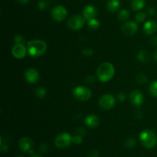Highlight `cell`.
I'll return each mask as SVG.
<instances>
[{"label":"cell","mask_w":157,"mask_h":157,"mask_svg":"<svg viewBox=\"0 0 157 157\" xmlns=\"http://www.w3.org/2000/svg\"><path fill=\"white\" fill-rule=\"evenodd\" d=\"M28 53L30 56L37 58L44 55L47 51V44L40 39H34L27 43Z\"/></svg>","instance_id":"6da1fadb"},{"label":"cell","mask_w":157,"mask_h":157,"mask_svg":"<svg viewBox=\"0 0 157 157\" xmlns=\"http://www.w3.org/2000/svg\"><path fill=\"white\" fill-rule=\"evenodd\" d=\"M115 68L110 62H104L98 67L97 76L101 82H108L114 76Z\"/></svg>","instance_id":"7a4b0ae2"},{"label":"cell","mask_w":157,"mask_h":157,"mask_svg":"<svg viewBox=\"0 0 157 157\" xmlns=\"http://www.w3.org/2000/svg\"><path fill=\"white\" fill-rule=\"evenodd\" d=\"M140 140L145 148H154L157 144V136L156 133L151 130H143L140 134Z\"/></svg>","instance_id":"3957f363"},{"label":"cell","mask_w":157,"mask_h":157,"mask_svg":"<svg viewBox=\"0 0 157 157\" xmlns=\"http://www.w3.org/2000/svg\"><path fill=\"white\" fill-rule=\"evenodd\" d=\"M73 95L76 99L81 101H88L92 96L91 90L84 86H78L73 90Z\"/></svg>","instance_id":"277c9868"},{"label":"cell","mask_w":157,"mask_h":157,"mask_svg":"<svg viewBox=\"0 0 157 157\" xmlns=\"http://www.w3.org/2000/svg\"><path fill=\"white\" fill-rule=\"evenodd\" d=\"M73 143V137L67 133H63L58 135L55 140L56 147L59 149H64L68 147Z\"/></svg>","instance_id":"5b68a950"},{"label":"cell","mask_w":157,"mask_h":157,"mask_svg":"<svg viewBox=\"0 0 157 157\" xmlns=\"http://www.w3.org/2000/svg\"><path fill=\"white\" fill-rule=\"evenodd\" d=\"M85 24V18L80 15H75L70 17L67 21V26L72 30H79L84 27Z\"/></svg>","instance_id":"8992f818"},{"label":"cell","mask_w":157,"mask_h":157,"mask_svg":"<svg viewBox=\"0 0 157 157\" xmlns=\"http://www.w3.org/2000/svg\"><path fill=\"white\" fill-rule=\"evenodd\" d=\"M116 104V99L112 94H104L100 98L99 104L101 108L108 110L113 108Z\"/></svg>","instance_id":"52a82bcc"},{"label":"cell","mask_w":157,"mask_h":157,"mask_svg":"<svg viewBox=\"0 0 157 157\" xmlns=\"http://www.w3.org/2000/svg\"><path fill=\"white\" fill-rule=\"evenodd\" d=\"M67 15V11L66 8L62 6H57L52 11V17L57 21H61L66 18Z\"/></svg>","instance_id":"ba28073f"},{"label":"cell","mask_w":157,"mask_h":157,"mask_svg":"<svg viewBox=\"0 0 157 157\" xmlns=\"http://www.w3.org/2000/svg\"><path fill=\"white\" fill-rule=\"evenodd\" d=\"M121 30H122L123 33L127 36H133L137 32L138 24L136 21H127L123 25Z\"/></svg>","instance_id":"9c48e42d"},{"label":"cell","mask_w":157,"mask_h":157,"mask_svg":"<svg viewBox=\"0 0 157 157\" xmlns=\"http://www.w3.org/2000/svg\"><path fill=\"white\" fill-rule=\"evenodd\" d=\"M28 48L22 44H15L12 48V54L17 59H22L25 57Z\"/></svg>","instance_id":"30bf717a"},{"label":"cell","mask_w":157,"mask_h":157,"mask_svg":"<svg viewBox=\"0 0 157 157\" xmlns=\"http://www.w3.org/2000/svg\"><path fill=\"white\" fill-rule=\"evenodd\" d=\"M18 147L21 151L23 153H33V142L32 140L29 137L21 138L18 143Z\"/></svg>","instance_id":"8fae6325"},{"label":"cell","mask_w":157,"mask_h":157,"mask_svg":"<svg viewBox=\"0 0 157 157\" xmlns=\"http://www.w3.org/2000/svg\"><path fill=\"white\" fill-rule=\"evenodd\" d=\"M39 73L34 68H29L25 72V78L29 84H35L39 80Z\"/></svg>","instance_id":"7c38bea8"},{"label":"cell","mask_w":157,"mask_h":157,"mask_svg":"<svg viewBox=\"0 0 157 157\" xmlns=\"http://www.w3.org/2000/svg\"><path fill=\"white\" fill-rule=\"evenodd\" d=\"M130 99L132 104L134 106H136V107H139V106L142 105L143 103H144V94H143L140 90H133V91L130 94Z\"/></svg>","instance_id":"4fadbf2b"},{"label":"cell","mask_w":157,"mask_h":157,"mask_svg":"<svg viewBox=\"0 0 157 157\" xmlns=\"http://www.w3.org/2000/svg\"><path fill=\"white\" fill-rule=\"evenodd\" d=\"M98 11L97 9L92 5H88L85 6L83 10V16L86 20H90L94 18L97 16Z\"/></svg>","instance_id":"5bb4252c"},{"label":"cell","mask_w":157,"mask_h":157,"mask_svg":"<svg viewBox=\"0 0 157 157\" xmlns=\"http://www.w3.org/2000/svg\"><path fill=\"white\" fill-rule=\"evenodd\" d=\"M144 31L148 35H154L157 31V22L154 20L146 21L144 25Z\"/></svg>","instance_id":"9a60e30c"},{"label":"cell","mask_w":157,"mask_h":157,"mask_svg":"<svg viewBox=\"0 0 157 157\" xmlns=\"http://www.w3.org/2000/svg\"><path fill=\"white\" fill-rule=\"evenodd\" d=\"M84 124L90 128H96L100 124V118L95 114H90L84 119Z\"/></svg>","instance_id":"2e32d148"},{"label":"cell","mask_w":157,"mask_h":157,"mask_svg":"<svg viewBox=\"0 0 157 157\" xmlns=\"http://www.w3.org/2000/svg\"><path fill=\"white\" fill-rule=\"evenodd\" d=\"M107 9L110 12H115L121 7V1L120 0H109L107 4Z\"/></svg>","instance_id":"e0dca14e"},{"label":"cell","mask_w":157,"mask_h":157,"mask_svg":"<svg viewBox=\"0 0 157 157\" xmlns=\"http://www.w3.org/2000/svg\"><path fill=\"white\" fill-rule=\"evenodd\" d=\"M145 6V0H132L131 7L133 11H140L144 9Z\"/></svg>","instance_id":"ac0fdd59"},{"label":"cell","mask_w":157,"mask_h":157,"mask_svg":"<svg viewBox=\"0 0 157 157\" xmlns=\"http://www.w3.org/2000/svg\"><path fill=\"white\" fill-rule=\"evenodd\" d=\"M137 59L140 62L146 63L149 61V54L146 50L140 51L137 55Z\"/></svg>","instance_id":"d6986e66"},{"label":"cell","mask_w":157,"mask_h":157,"mask_svg":"<svg viewBox=\"0 0 157 157\" xmlns=\"http://www.w3.org/2000/svg\"><path fill=\"white\" fill-rule=\"evenodd\" d=\"M100 21H98L96 18H92V19L88 20V23H87V26H88L89 29H93V30H96L100 28Z\"/></svg>","instance_id":"ffe728a7"},{"label":"cell","mask_w":157,"mask_h":157,"mask_svg":"<svg viewBox=\"0 0 157 157\" xmlns=\"http://www.w3.org/2000/svg\"><path fill=\"white\" fill-rule=\"evenodd\" d=\"M129 17H130V12L127 9H122L121 11H120L117 15L118 19L121 21H126L128 19Z\"/></svg>","instance_id":"44dd1931"},{"label":"cell","mask_w":157,"mask_h":157,"mask_svg":"<svg viewBox=\"0 0 157 157\" xmlns=\"http://www.w3.org/2000/svg\"><path fill=\"white\" fill-rule=\"evenodd\" d=\"M35 94L38 98H44L46 96V89L43 87H38L35 89Z\"/></svg>","instance_id":"7402d4cb"},{"label":"cell","mask_w":157,"mask_h":157,"mask_svg":"<svg viewBox=\"0 0 157 157\" xmlns=\"http://www.w3.org/2000/svg\"><path fill=\"white\" fill-rule=\"evenodd\" d=\"M136 140L133 137L127 138V139L125 140V142H124V145H125V147L129 149L133 148V147L136 146Z\"/></svg>","instance_id":"603a6c76"},{"label":"cell","mask_w":157,"mask_h":157,"mask_svg":"<svg viewBox=\"0 0 157 157\" xmlns=\"http://www.w3.org/2000/svg\"><path fill=\"white\" fill-rule=\"evenodd\" d=\"M150 92L153 97L157 98V81H154L150 84Z\"/></svg>","instance_id":"cb8c5ba5"},{"label":"cell","mask_w":157,"mask_h":157,"mask_svg":"<svg viewBox=\"0 0 157 157\" xmlns=\"http://www.w3.org/2000/svg\"><path fill=\"white\" fill-rule=\"evenodd\" d=\"M49 2L48 0H40L38 3V8L41 11H44L48 8Z\"/></svg>","instance_id":"d4e9b609"},{"label":"cell","mask_w":157,"mask_h":157,"mask_svg":"<svg viewBox=\"0 0 157 157\" xmlns=\"http://www.w3.org/2000/svg\"><path fill=\"white\" fill-rule=\"evenodd\" d=\"M136 81H137L139 84H145V83H147V77L144 74L140 73L136 76Z\"/></svg>","instance_id":"484cf974"},{"label":"cell","mask_w":157,"mask_h":157,"mask_svg":"<svg viewBox=\"0 0 157 157\" xmlns=\"http://www.w3.org/2000/svg\"><path fill=\"white\" fill-rule=\"evenodd\" d=\"M135 18H136V20L137 22H143V21H145L146 18H147V15H146V14L144 12H140L136 14Z\"/></svg>","instance_id":"4316f807"},{"label":"cell","mask_w":157,"mask_h":157,"mask_svg":"<svg viewBox=\"0 0 157 157\" xmlns=\"http://www.w3.org/2000/svg\"><path fill=\"white\" fill-rule=\"evenodd\" d=\"M83 142V136L81 135L75 134V136L73 137V143L76 145H79V144H82Z\"/></svg>","instance_id":"83f0119b"},{"label":"cell","mask_w":157,"mask_h":157,"mask_svg":"<svg viewBox=\"0 0 157 157\" xmlns=\"http://www.w3.org/2000/svg\"><path fill=\"white\" fill-rule=\"evenodd\" d=\"M14 41H15V44H24L25 41V38L22 35H16V36L15 37V39H14Z\"/></svg>","instance_id":"f1b7e54d"},{"label":"cell","mask_w":157,"mask_h":157,"mask_svg":"<svg viewBox=\"0 0 157 157\" xmlns=\"http://www.w3.org/2000/svg\"><path fill=\"white\" fill-rule=\"evenodd\" d=\"M83 55H84V56H87V57H90L92 56V55L94 54V51L93 50V49L91 48H85L83 50L82 52Z\"/></svg>","instance_id":"f546056e"},{"label":"cell","mask_w":157,"mask_h":157,"mask_svg":"<svg viewBox=\"0 0 157 157\" xmlns=\"http://www.w3.org/2000/svg\"><path fill=\"white\" fill-rule=\"evenodd\" d=\"M48 150V145L46 144H42L41 146H40L39 151L41 152V153H46Z\"/></svg>","instance_id":"4dcf8cb0"},{"label":"cell","mask_w":157,"mask_h":157,"mask_svg":"<svg viewBox=\"0 0 157 157\" xmlns=\"http://www.w3.org/2000/svg\"><path fill=\"white\" fill-rule=\"evenodd\" d=\"M89 157H99V153L96 150H92L90 153H89Z\"/></svg>","instance_id":"1f68e13d"},{"label":"cell","mask_w":157,"mask_h":157,"mask_svg":"<svg viewBox=\"0 0 157 157\" xmlns=\"http://www.w3.org/2000/svg\"><path fill=\"white\" fill-rule=\"evenodd\" d=\"M117 99L119 100L120 101H124V100L126 99V95H125V94H124V93H120L119 94L117 95Z\"/></svg>","instance_id":"d6a6232c"},{"label":"cell","mask_w":157,"mask_h":157,"mask_svg":"<svg viewBox=\"0 0 157 157\" xmlns=\"http://www.w3.org/2000/svg\"><path fill=\"white\" fill-rule=\"evenodd\" d=\"M76 134L81 135V136H84V134H85V131H84V129H82V128H78V130H76Z\"/></svg>","instance_id":"836d02e7"},{"label":"cell","mask_w":157,"mask_h":157,"mask_svg":"<svg viewBox=\"0 0 157 157\" xmlns=\"http://www.w3.org/2000/svg\"><path fill=\"white\" fill-rule=\"evenodd\" d=\"M148 14L150 15H154L155 13H156V9L153 7H150L148 9V11H147Z\"/></svg>","instance_id":"e575fe53"},{"label":"cell","mask_w":157,"mask_h":157,"mask_svg":"<svg viewBox=\"0 0 157 157\" xmlns=\"http://www.w3.org/2000/svg\"><path fill=\"white\" fill-rule=\"evenodd\" d=\"M150 43H151L153 45H156L157 44V36L152 37V38L150 39Z\"/></svg>","instance_id":"d590c367"},{"label":"cell","mask_w":157,"mask_h":157,"mask_svg":"<svg viewBox=\"0 0 157 157\" xmlns=\"http://www.w3.org/2000/svg\"><path fill=\"white\" fill-rule=\"evenodd\" d=\"M1 151L2 153H6L8 151V147L6 145H2L1 144Z\"/></svg>","instance_id":"8d00e7d4"},{"label":"cell","mask_w":157,"mask_h":157,"mask_svg":"<svg viewBox=\"0 0 157 157\" xmlns=\"http://www.w3.org/2000/svg\"><path fill=\"white\" fill-rule=\"evenodd\" d=\"M17 1L19 3H21V4H27V3H29V0H17Z\"/></svg>","instance_id":"74e56055"},{"label":"cell","mask_w":157,"mask_h":157,"mask_svg":"<svg viewBox=\"0 0 157 157\" xmlns=\"http://www.w3.org/2000/svg\"><path fill=\"white\" fill-rule=\"evenodd\" d=\"M153 59H154V61H157V49L155 50L154 53H153Z\"/></svg>","instance_id":"f35d334b"},{"label":"cell","mask_w":157,"mask_h":157,"mask_svg":"<svg viewBox=\"0 0 157 157\" xmlns=\"http://www.w3.org/2000/svg\"><path fill=\"white\" fill-rule=\"evenodd\" d=\"M31 157H42V156H39V155H33V156H32Z\"/></svg>","instance_id":"ab89813d"},{"label":"cell","mask_w":157,"mask_h":157,"mask_svg":"<svg viewBox=\"0 0 157 157\" xmlns=\"http://www.w3.org/2000/svg\"><path fill=\"white\" fill-rule=\"evenodd\" d=\"M17 157H23V156H17Z\"/></svg>","instance_id":"60d3db41"}]
</instances>
